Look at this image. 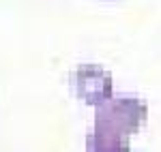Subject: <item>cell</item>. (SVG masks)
<instances>
[{
  "mask_svg": "<svg viewBox=\"0 0 161 152\" xmlns=\"http://www.w3.org/2000/svg\"><path fill=\"white\" fill-rule=\"evenodd\" d=\"M86 152H131V148L127 137L101 133L92 128L86 135Z\"/></svg>",
  "mask_w": 161,
  "mask_h": 152,
  "instance_id": "3957f363",
  "label": "cell"
},
{
  "mask_svg": "<svg viewBox=\"0 0 161 152\" xmlns=\"http://www.w3.org/2000/svg\"><path fill=\"white\" fill-rule=\"evenodd\" d=\"M148 105L137 97H112L95 109V131L129 137L144 127Z\"/></svg>",
  "mask_w": 161,
  "mask_h": 152,
  "instance_id": "6da1fadb",
  "label": "cell"
},
{
  "mask_svg": "<svg viewBox=\"0 0 161 152\" xmlns=\"http://www.w3.org/2000/svg\"><path fill=\"white\" fill-rule=\"evenodd\" d=\"M75 94L88 105H101L112 99V73L99 64H80L71 77Z\"/></svg>",
  "mask_w": 161,
  "mask_h": 152,
  "instance_id": "7a4b0ae2",
  "label": "cell"
}]
</instances>
